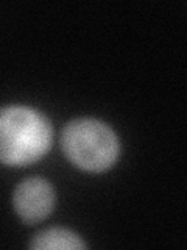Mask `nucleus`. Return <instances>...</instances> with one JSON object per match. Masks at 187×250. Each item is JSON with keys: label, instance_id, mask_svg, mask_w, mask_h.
Instances as JSON below:
<instances>
[{"label": "nucleus", "instance_id": "1", "mask_svg": "<svg viewBox=\"0 0 187 250\" xmlns=\"http://www.w3.org/2000/svg\"><path fill=\"white\" fill-rule=\"evenodd\" d=\"M52 124L28 106L0 109V163L8 166H28L41 160L52 144Z\"/></svg>", "mask_w": 187, "mask_h": 250}, {"label": "nucleus", "instance_id": "2", "mask_svg": "<svg viewBox=\"0 0 187 250\" xmlns=\"http://www.w3.org/2000/svg\"><path fill=\"white\" fill-rule=\"evenodd\" d=\"M61 147L75 166L89 172H101L119 158V138L105 122L81 117L69 122L61 135Z\"/></svg>", "mask_w": 187, "mask_h": 250}, {"label": "nucleus", "instance_id": "3", "mask_svg": "<svg viewBox=\"0 0 187 250\" xmlns=\"http://www.w3.org/2000/svg\"><path fill=\"white\" fill-rule=\"evenodd\" d=\"M13 205L18 216L25 224H37L53 211L55 189L45 178H25L16 188L13 194Z\"/></svg>", "mask_w": 187, "mask_h": 250}, {"label": "nucleus", "instance_id": "4", "mask_svg": "<svg viewBox=\"0 0 187 250\" xmlns=\"http://www.w3.org/2000/svg\"><path fill=\"white\" fill-rule=\"evenodd\" d=\"M30 247L36 250H83L86 249V242L67 229L52 227L37 231L31 238Z\"/></svg>", "mask_w": 187, "mask_h": 250}]
</instances>
